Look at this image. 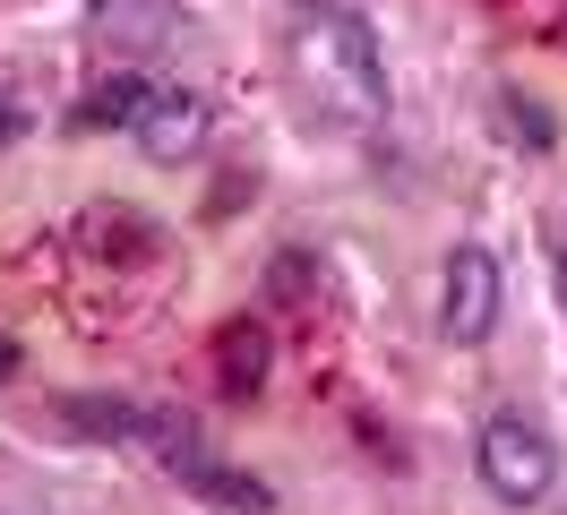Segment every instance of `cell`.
Wrapping results in <instances>:
<instances>
[{
  "label": "cell",
  "mask_w": 567,
  "mask_h": 515,
  "mask_svg": "<svg viewBox=\"0 0 567 515\" xmlns=\"http://www.w3.org/2000/svg\"><path fill=\"white\" fill-rule=\"evenodd\" d=\"M130 137H138L146 164H181V155H198V146H207V95H189V86H155Z\"/></svg>",
  "instance_id": "cell-4"
},
{
  "label": "cell",
  "mask_w": 567,
  "mask_h": 515,
  "mask_svg": "<svg viewBox=\"0 0 567 515\" xmlns=\"http://www.w3.org/2000/svg\"><path fill=\"white\" fill-rule=\"evenodd\" d=\"M18 130H27V121H18V103L0 95V146H9V137H18Z\"/></svg>",
  "instance_id": "cell-9"
},
{
  "label": "cell",
  "mask_w": 567,
  "mask_h": 515,
  "mask_svg": "<svg viewBox=\"0 0 567 515\" xmlns=\"http://www.w3.org/2000/svg\"><path fill=\"white\" fill-rule=\"evenodd\" d=\"M473 464H482V490H491V498L533 507V498H550V481H559V446H550V430H542V421L498 412V421H482Z\"/></svg>",
  "instance_id": "cell-2"
},
{
  "label": "cell",
  "mask_w": 567,
  "mask_h": 515,
  "mask_svg": "<svg viewBox=\"0 0 567 515\" xmlns=\"http://www.w3.org/2000/svg\"><path fill=\"white\" fill-rule=\"evenodd\" d=\"M284 69H292V95L310 103L327 130L388 121V61H379V34H370V18L353 0H292Z\"/></svg>",
  "instance_id": "cell-1"
},
{
  "label": "cell",
  "mask_w": 567,
  "mask_h": 515,
  "mask_svg": "<svg viewBox=\"0 0 567 515\" xmlns=\"http://www.w3.org/2000/svg\"><path fill=\"white\" fill-rule=\"evenodd\" d=\"M559 284H567V249H559Z\"/></svg>",
  "instance_id": "cell-11"
},
{
  "label": "cell",
  "mask_w": 567,
  "mask_h": 515,
  "mask_svg": "<svg viewBox=\"0 0 567 515\" xmlns=\"http://www.w3.org/2000/svg\"><path fill=\"white\" fill-rule=\"evenodd\" d=\"M498 121H507V137H516V146H533V155H542V146H559V121H550V103L516 95V86L498 95Z\"/></svg>",
  "instance_id": "cell-8"
},
{
  "label": "cell",
  "mask_w": 567,
  "mask_h": 515,
  "mask_svg": "<svg viewBox=\"0 0 567 515\" xmlns=\"http://www.w3.org/2000/svg\"><path fill=\"white\" fill-rule=\"evenodd\" d=\"M146 95H155V86H146V78H130V69H121V78H104L95 95L78 103V130H138Z\"/></svg>",
  "instance_id": "cell-6"
},
{
  "label": "cell",
  "mask_w": 567,
  "mask_h": 515,
  "mask_svg": "<svg viewBox=\"0 0 567 515\" xmlns=\"http://www.w3.org/2000/svg\"><path fill=\"white\" fill-rule=\"evenodd\" d=\"M189 490H198V498H215V507H233V515H267V507H276V490H267L258 473H233V464H198V473H189Z\"/></svg>",
  "instance_id": "cell-7"
},
{
  "label": "cell",
  "mask_w": 567,
  "mask_h": 515,
  "mask_svg": "<svg viewBox=\"0 0 567 515\" xmlns=\"http://www.w3.org/2000/svg\"><path fill=\"white\" fill-rule=\"evenodd\" d=\"M498 301H507V284H498V258L482 240H456L447 249V275H439V336L447 343H491L498 336Z\"/></svg>",
  "instance_id": "cell-3"
},
{
  "label": "cell",
  "mask_w": 567,
  "mask_h": 515,
  "mask_svg": "<svg viewBox=\"0 0 567 515\" xmlns=\"http://www.w3.org/2000/svg\"><path fill=\"white\" fill-rule=\"evenodd\" d=\"M9 370H18V343H9V336H0V378H9Z\"/></svg>",
  "instance_id": "cell-10"
},
{
  "label": "cell",
  "mask_w": 567,
  "mask_h": 515,
  "mask_svg": "<svg viewBox=\"0 0 567 515\" xmlns=\"http://www.w3.org/2000/svg\"><path fill=\"white\" fill-rule=\"evenodd\" d=\"M215 378H224V395H258V378H267V327H224L215 343Z\"/></svg>",
  "instance_id": "cell-5"
}]
</instances>
